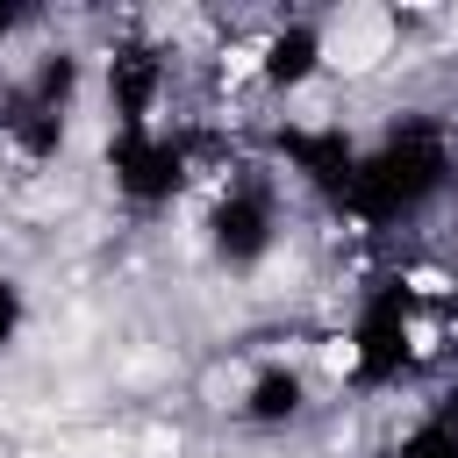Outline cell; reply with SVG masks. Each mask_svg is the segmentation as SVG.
Segmentation results:
<instances>
[{
  "label": "cell",
  "instance_id": "1",
  "mask_svg": "<svg viewBox=\"0 0 458 458\" xmlns=\"http://www.w3.org/2000/svg\"><path fill=\"white\" fill-rule=\"evenodd\" d=\"M386 43H394V21L379 7H344L322 36V57H329V72H372L386 57Z\"/></svg>",
  "mask_w": 458,
  "mask_h": 458
},
{
  "label": "cell",
  "instance_id": "2",
  "mask_svg": "<svg viewBox=\"0 0 458 458\" xmlns=\"http://www.w3.org/2000/svg\"><path fill=\"white\" fill-rule=\"evenodd\" d=\"M322 365H329V372H351V365H358V344H351V336H329V344H322Z\"/></svg>",
  "mask_w": 458,
  "mask_h": 458
}]
</instances>
